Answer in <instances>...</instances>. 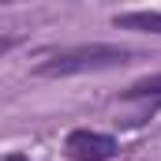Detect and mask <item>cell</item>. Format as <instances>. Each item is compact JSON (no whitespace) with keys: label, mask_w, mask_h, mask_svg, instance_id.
Segmentation results:
<instances>
[{"label":"cell","mask_w":161,"mask_h":161,"mask_svg":"<svg viewBox=\"0 0 161 161\" xmlns=\"http://www.w3.org/2000/svg\"><path fill=\"white\" fill-rule=\"evenodd\" d=\"M131 60V49H120V45H82V49H68L53 60L38 64L41 79H53V75H75V71H97V68H116V64H127Z\"/></svg>","instance_id":"1"},{"label":"cell","mask_w":161,"mask_h":161,"mask_svg":"<svg viewBox=\"0 0 161 161\" xmlns=\"http://www.w3.org/2000/svg\"><path fill=\"white\" fill-rule=\"evenodd\" d=\"M68 154L75 161H109L116 154V139L101 131H71L68 135Z\"/></svg>","instance_id":"2"},{"label":"cell","mask_w":161,"mask_h":161,"mask_svg":"<svg viewBox=\"0 0 161 161\" xmlns=\"http://www.w3.org/2000/svg\"><path fill=\"white\" fill-rule=\"evenodd\" d=\"M124 30H146V34H161V15L158 11H124L113 19Z\"/></svg>","instance_id":"3"},{"label":"cell","mask_w":161,"mask_h":161,"mask_svg":"<svg viewBox=\"0 0 161 161\" xmlns=\"http://www.w3.org/2000/svg\"><path fill=\"white\" fill-rule=\"evenodd\" d=\"M150 94H161V75L139 79L135 86H127V90H124V97H150Z\"/></svg>","instance_id":"4"},{"label":"cell","mask_w":161,"mask_h":161,"mask_svg":"<svg viewBox=\"0 0 161 161\" xmlns=\"http://www.w3.org/2000/svg\"><path fill=\"white\" fill-rule=\"evenodd\" d=\"M0 161H26L23 154H8V158H0Z\"/></svg>","instance_id":"5"}]
</instances>
